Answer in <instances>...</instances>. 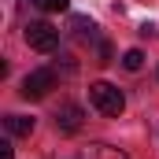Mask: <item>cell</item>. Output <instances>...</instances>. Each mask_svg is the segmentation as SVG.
Here are the masks:
<instances>
[{
    "instance_id": "7",
    "label": "cell",
    "mask_w": 159,
    "mask_h": 159,
    "mask_svg": "<svg viewBox=\"0 0 159 159\" xmlns=\"http://www.w3.org/2000/svg\"><path fill=\"white\" fill-rule=\"evenodd\" d=\"M81 159H126V156H122L119 148H111V144H89L81 152Z\"/></svg>"
},
{
    "instance_id": "9",
    "label": "cell",
    "mask_w": 159,
    "mask_h": 159,
    "mask_svg": "<svg viewBox=\"0 0 159 159\" xmlns=\"http://www.w3.org/2000/svg\"><path fill=\"white\" fill-rule=\"evenodd\" d=\"M37 4L44 11H67V7H70V0H37Z\"/></svg>"
},
{
    "instance_id": "8",
    "label": "cell",
    "mask_w": 159,
    "mask_h": 159,
    "mask_svg": "<svg viewBox=\"0 0 159 159\" xmlns=\"http://www.w3.org/2000/svg\"><path fill=\"white\" fill-rule=\"evenodd\" d=\"M122 67H126V70H141V67H144V52H141V48H129V52L122 56Z\"/></svg>"
},
{
    "instance_id": "4",
    "label": "cell",
    "mask_w": 159,
    "mask_h": 159,
    "mask_svg": "<svg viewBox=\"0 0 159 159\" xmlns=\"http://www.w3.org/2000/svg\"><path fill=\"white\" fill-rule=\"evenodd\" d=\"M56 129L59 133H78L81 129V107L78 104H63L56 111Z\"/></svg>"
},
{
    "instance_id": "6",
    "label": "cell",
    "mask_w": 159,
    "mask_h": 159,
    "mask_svg": "<svg viewBox=\"0 0 159 159\" xmlns=\"http://www.w3.org/2000/svg\"><path fill=\"white\" fill-rule=\"evenodd\" d=\"M70 34L78 41H96V22L85 19V15H74V19H70Z\"/></svg>"
},
{
    "instance_id": "10",
    "label": "cell",
    "mask_w": 159,
    "mask_h": 159,
    "mask_svg": "<svg viewBox=\"0 0 159 159\" xmlns=\"http://www.w3.org/2000/svg\"><path fill=\"white\" fill-rule=\"evenodd\" d=\"M0 159H15V148H11V141H0Z\"/></svg>"
},
{
    "instance_id": "1",
    "label": "cell",
    "mask_w": 159,
    "mask_h": 159,
    "mask_svg": "<svg viewBox=\"0 0 159 159\" xmlns=\"http://www.w3.org/2000/svg\"><path fill=\"white\" fill-rule=\"evenodd\" d=\"M89 104L100 115H107V119H119L126 111V96H122L119 85H111V81H93L89 85Z\"/></svg>"
},
{
    "instance_id": "5",
    "label": "cell",
    "mask_w": 159,
    "mask_h": 159,
    "mask_svg": "<svg viewBox=\"0 0 159 159\" xmlns=\"http://www.w3.org/2000/svg\"><path fill=\"white\" fill-rule=\"evenodd\" d=\"M4 126H7V133H11V137H30L37 122L30 119V115H7V119H4Z\"/></svg>"
},
{
    "instance_id": "2",
    "label": "cell",
    "mask_w": 159,
    "mask_h": 159,
    "mask_svg": "<svg viewBox=\"0 0 159 159\" xmlns=\"http://www.w3.org/2000/svg\"><path fill=\"white\" fill-rule=\"evenodd\" d=\"M52 89H56V70H52V67H37V70H30V74L22 78V89H19V93H22L26 100H44Z\"/></svg>"
},
{
    "instance_id": "3",
    "label": "cell",
    "mask_w": 159,
    "mask_h": 159,
    "mask_svg": "<svg viewBox=\"0 0 159 159\" xmlns=\"http://www.w3.org/2000/svg\"><path fill=\"white\" fill-rule=\"evenodd\" d=\"M26 44L37 48V52H56L59 30H56L52 22H30V26H26Z\"/></svg>"
}]
</instances>
